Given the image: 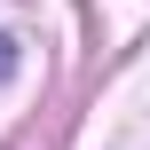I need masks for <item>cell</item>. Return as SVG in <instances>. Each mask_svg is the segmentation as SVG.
<instances>
[{"instance_id":"1","label":"cell","mask_w":150,"mask_h":150,"mask_svg":"<svg viewBox=\"0 0 150 150\" xmlns=\"http://www.w3.org/2000/svg\"><path fill=\"white\" fill-rule=\"evenodd\" d=\"M0 79H16V40H0Z\"/></svg>"}]
</instances>
